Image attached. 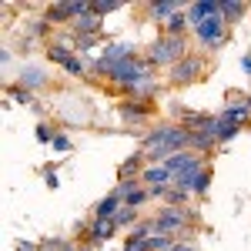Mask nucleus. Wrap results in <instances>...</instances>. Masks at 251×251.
<instances>
[{"label":"nucleus","instance_id":"obj_1","mask_svg":"<svg viewBox=\"0 0 251 251\" xmlns=\"http://www.w3.org/2000/svg\"><path fill=\"white\" fill-rule=\"evenodd\" d=\"M184 144H191V131L184 124L181 127H161V131H154V134L148 137V157L161 161V157H168V154H177Z\"/></svg>","mask_w":251,"mask_h":251},{"label":"nucleus","instance_id":"obj_2","mask_svg":"<svg viewBox=\"0 0 251 251\" xmlns=\"http://www.w3.org/2000/svg\"><path fill=\"white\" fill-rule=\"evenodd\" d=\"M151 64H181L184 60V40L181 37H161L157 44H151Z\"/></svg>","mask_w":251,"mask_h":251},{"label":"nucleus","instance_id":"obj_3","mask_svg":"<svg viewBox=\"0 0 251 251\" xmlns=\"http://www.w3.org/2000/svg\"><path fill=\"white\" fill-rule=\"evenodd\" d=\"M198 37H201V44H208V47H225V40H228V24H225V17H221V7H218V14L208 20H201L198 24Z\"/></svg>","mask_w":251,"mask_h":251},{"label":"nucleus","instance_id":"obj_4","mask_svg":"<svg viewBox=\"0 0 251 251\" xmlns=\"http://www.w3.org/2000/svg\"><path fill=\"white\" fill-rule=\"evenodd\" d=\"M84 10H91V3H71V0H64V3H54V7H47V20H57V24H74V20L84 14Z\"/></svg>","mask_w":251,"mask_h":251},{"label":"nucleus","instance_id":"obj_5","mask_svg":"<svg viewBox=\"0 0 251 251\" xmlns=\"http://www.w3.org/2000/svg\"><path fill=\"white\" fill-rule=\"evenodd\" d=\"M191 221V214L184 211V208H164V211L154 218V225L161 228L164 234H174V231H181V225H188Z\"/></svg>","mask_w":251,"mask_h":251},{"label":"nucleus","instance_id":"obj_6","mask_svg":"<svg viewBox=\"0 0 251 251\" xmlns=\"http://www.w3.org/2000/svg\"><path fill=\"white\" fill-rule=\"evenodd\" d=\"M201 71H204V60H201V57H184L181 64H174L171 80H174V84H188V80H194Z\"/></svg>","mask_w":251,"mask_h":251},{"label":"nucleus","instance_id":"obj_7","mask_svg":"<svg viewBox=\"0 0 251 251\" xmlns=\"http://www.w3.org/2000/svg\"><path fill=\"white\" fill-rule=\"evenodd\" d=\"M47 57L54 60V64H64L67 74H84V64L67 50V44H54V47H47Z\"/></svg>","mask_w":251,"mask_h":251},{"label":"nucleus","instance_id":"obj_8","mask_svg":"<svg viewBox=\"0 0 251 251\" xmlns=\"http://www.w3.org/2000/svg\"><path fill=\"white\" fill-rule=\"evenodd\" d=\"M214 14H218V3H214V0H198V3L188 7V20H194V27H198L201 20L214 17Z\"/></svg>","mask_w":251,"mask_h":251},{"label":"nucleus","instance_id":"obj_9","mask_svg":"<svg viewBox=\"0 0 251 251\" xmlns=\"http://www.w3.org/2000/svg\"><path fill=\"white\" fill-rule=\"evenodd\" d=\"M74 30H77V34H97V30H100V17H97L94 10H84V14L74 20Z\"/></svg>","mask_w":251,"mask_h":251},{"label":"nucleus","instance_id":"obj_10","mask_svg":"<svg viewBox=\"0 0 251 251\" xmlns=\"http://www.w3.org/2000/svg\"><path fill=\"white\" fill-rule=\"evenodd\" d=\"M117 225H114V218H97L94 225H91V241H107L111 238V231H114Z\"/></svg>","mask_w":251,"mask_h":251},{"label":"nucleus","instance_id":"obj_11","mask_svg":"<svg viewBox=\"0 0 251 251\" xmlns=\"http://www.w3.org/2000/svg\"><path fill=\"white\" fill-rule=\"evenodd\" d=\"M117 204H121V194H111V198H104V201H100V204H97L94 211H97V218H114V208Z\"/></svg>","mask_w":251,"mask_h":251},{"label":"nucleus","instance_id":"obj_12","mask_svg":"<svg viewBox=\"0 0 251 251\" xmlns=\"http://www.w3.org/2000/svg\"><path fill=\"white\" fill-rule=\"evenodd\" d=\"M221 7V17H225V24H231V20H238L241 14H245V3H218Z\"/></svg>","mask_w":251,"mask_h":251},{"label":"nucleus","instance_id":"obj_13","mask_svg":"<svg viewBox=\"0 0 251 251\" xmlns=\"http://www.w3.org/2000/svg\"><path fill=\"white\" fill-rule=\"evenodd\" d=\"M184 24H188V14H174L171 20H168V37H181V30H184Z\"/></svg>","mask_w":251,"mask_h":251},{"label":"nucleus","instance_id":"obj_14","mask_svg":"<svg viewBox=\"0 0 251 251\" xmlns=\"http://www.w3.org/2000/svg\"><path fill=\"white\" fill-rule=\"evenodd\" d=\"M44 74H40V71H34V67H30V71H24V74H20V84H24V87H40V84H44Z\"/></svg>","mask_w":251,"mask_h":251},{"label":"nucleus","instance_id":"obj_15","mask_svg":"<svg viewBox=\"0 0 251 251\" xmlns=\"http://www.w3.org/2000/svg\"><path fill=\"white\" fill-rule=\"evenodd\" d=\"M124 251H151V241H148V238H141V234H131V238H127V245H124Z\"/></svg>","mask_w":251,"mask_h":251},{"label":"nucleus","instance_id":"obj_16","mask_svg":"<svg viewBox=\"0 0 251 251\" xmlns=\"http://www.w3.org/2000/svg\"><path fill=\"white\" fill-rule=\"evenodd\" d=\"M151 14H154V17H168V20H171L174 14H177V3H154Z\"/></svg>","mask_w":251,"mask_h":251},{"label":"nucleus","instance_id":"obj_17","mask_svg":"<svg viewBox=\"0 0 251 251\" xmlns=\"http://www.w3.org/2000/svg\"><path fill=\"white\" fill-rule=\"evenodd\" d=\"M117 7H121L117 0H97V3H91V10H94L97 17H100V14H111V10H117Z\"/></svg>","mask_w":251,"mask_h":251},{"label":"nucleus","instance_id":"obj_18","mask_svg":"<svg viewBox=\"0 0 251 251\" xmlns=\"http://www.w3.org/2000/svg\"><path fill=\"white\" fill-rule=\"evenodd\" d=\"M127 221H134V208H127V204H124V208L114 214V225H127Z\"/></svg>","mask_w":251,"mask_h":251},{"label":"nucleus","instance_id":"obj_19","mask_svg":"<svg viewBox=\"0 0 251 251\" xmlns=\"http://www.w3.org/2000/svg\"><path fill=\"white\" fill-rule=\"evenodd\" d=\"M10 97H17L20 104H30V91H27V87H14V91H10Z\"/></svg>","mask_w":251,"mask_h":251},{"label":"nucleus","instance_id":"obj_20","mask_svg":"<svg viewBox=\"0 0 251 251\" xmlns=\"http://www.w3.org/2000/svg\"><path fill=\"white\" fill-rule=\"evenodd\" d=\"M37 141H54V131H50L47 124H40L37 127Z\"/></svg>","mask_w":251,"mask_h":251},{"label":"nucleus","instance_id":"obj_21","mask_svg":"<svg viewBox=\"0 0 251 251\" xmlns=\"http://www.w3.org/2000/svg\"><path fill=\"white\" fill-rule=\"evenodd\" d=\"M54 148H60V151H67V148H71V141H67V137H54Z\"/></svg>","mask_w":251,"mask_h":251},{"label":"nucleus","instance_id":"obj_22","mask_svg":"<svg viewBox=\"0 0 251 251\" xmlns=\"http://www.w3.org/2000/svg\"><path fill=\"white\" fill-rule=\"evenodd\" d=\"M171 251H191V248H188V245H174Z\"/></svg>","mask_w":251,"mask_h":251},{"label":"nucleus","instance_id":"obj_23","mask_svg":"<svg viewBox=\"0 0 251 251\" xmlns=\"http://www.w3.org/2000/svg\"><path fill=\"white\" fill-rule=\"evenodd\" d=\"M17 251H34V248H30V245H20V248Z\"/></svg>","mask_w":251,"mask_h":251},{"label":"nucleus","instance_id":"obj_24","mask_svg":"<svg viewBox=\"0 0 251 251\" xmlns=\"http://www.w3.org/2000/svg\"><path fill=\"white\" fill-rule=\"evenodd\" d=\"M84 251H91V248H84Z\"/></svg>","mask_w":251,"mask_h":251}]
</instances>
